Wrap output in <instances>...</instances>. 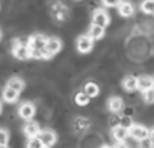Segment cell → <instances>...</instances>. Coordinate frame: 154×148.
Wrapping results in <instances>:
<instances>
[{"instance_id":"obj_16","label":"cell","mask_w":154,"mask_h":148,"mask_svg":"<svg viewBox=\"0 0 154 148\" xmlns=\"http://www.w3.org/2000/svg\"><path fill=\"white\" fill-rule=\"evenodd\" d=\"M104 34H106V29L101 26H97V24H93V23L91 24L89 30H88V35H89L93 41L101 40V38L104 37Z\"/></svg>"},{"instance_id":"obj_31","label":"cell","mask_w":154,"mask_h":148,"mask_svg":"<svg viewBox=\"0 0 154 148\" xmlns=\"http://www.w3.org/2000/svg\"><path fill=\"white\" fill-rule=\"evenodd\" d=\"M149 137H150V139H152V141H153V143H154V128H153V129H150V133H149Z\"/></svg>"},{"instance_id":"obj_9","label":"cell","mask_w":154,"mask_h":148,"mask_svg":"<svg viewBox=\"0 0 154 148\" xmlns=\"http://www.w3.org/2000/svg\"><path fill=\"white\" fill-rule=\"evenodd\" d=\"M38 137H39V140L42 141L46 147L54 146V144H56V141H57V135L53 132V130H50V129L41 130V133H39V136H38Z\"/></svg>"},{"instance_id":"obj_11","label":"cell","mask_w":154,"mask_h":148,"mask_svg":"<svg viewBox=\"0 0 154 148\" xmlns=\"http://www.w3.org/2000/svg\"><path fill=\"white\" fill-rule=\"evenodd\" d=\"M23 132H24V135H26L29 139H34V137H38V136H39L41 128H39V125H38L37 122L29 121L23 127Z\"/></svg>"},{"instance_id":"obj_29","label":"cell","mask_w":154,"mask_h":148,"mask_svg":"<svg viewBox=\"0 0 154 148\" xmlns=\"http://www.w3.org/2000/svg\"><path fill=\"white\" fill-rule=\"evenodd\" d=\"M106 7H119V4L122 3V0H101Z\"/></svg>"},{"instance_id":"obj_19","label":"cell","mask_w":154,"mask_h":148,"mask_svg":"<svg viewBox=\"0 0 154 148\" xmlns=\"http://www.w3.org/2000/svg\"><path fill=\"white\" fill-rule=\"evenodd\" d=\"M7 87H11L12 90H15V91H18L20 94L24 88V82L20 78H11L7 83Z\"/></svg>"},{"instance_id":"obj_28","label":"cell","mask_w":154,"mask_h":148,"mask_svg":"<svg viewBox=\"0 0 154 148\" xmlns=\"http://www.w3.org/2000/svg\"><path fill=\"white\" fill-rule=\"evenodd\" d=\"M109 125H111V128H116L120 125V116H118V114H114V116L109 118Z\"/></svg>"},{"instance_id":"obj_27","label":"cell","mask_w":154,"mask_h":148,"mask_svg":"<svg viewBox=\"0 0 154 148\" xmlns=\"http://www.w3.org/2000/svg\"><path fill=\"white\" fill-rule=\"evenodd\" d=\"M138 147L139 148H154V143L152 141V139L147 137V139H143V140L139 141Z\"/></svg>"},{"instance_id":"obj_20","label":"cell","mask_w":154,"mask_h":148,"mask_svg":"<svg viewBox=\"0 0 154 148\" xmlns=\"http://www.w3.org/2000/svg\"><path fill=\"white\" fill-rule=\"evenodd\" d=\"M84 92L88 95L89 98H95L99 95V86L93 82H88L84 86Z\"/></svg>"},{"instance_id":"obj_32","label":"cell","mask_w":154,"mask_h":148,"mask_svg":"<svg viewBox=\"0 0 154 148\" xmlns=\"http://www.w3.org/2000/svg\"><path fill=\"white\" fill-rule=\"evenodd\" d=\"M2 38H3V33H2V30H0V41H2Z\"/></svg>"},{"instance_id":"obj_12","label":"cell","mask_w":154,"mask_h":148,"mask_svg":"<svg viewBox=\"0 0 154 148\" xmlns=\"http://www.w3.org/2000/svg\"><path fill=\"white\" fill-rule=\"evenodd\" d=\"M125 109V103H123V99L119 97H111L108 99V110L114 114H118Z\"/></svg>"},{"instance_id":"obj_22","label":"cell","mask_w":154,"mask_h":148,"mask_svg":"<svg viewBox=\"0 0 154 148\" xmlns=\"http://www.w3.org/2000/svg\"><path fill=\"white\" fill-rule=\"evenodd\" d=\"M141 10L145 14H154V0H143L141 3Z\"/></svg>"},{"instance_id":"obj_25","label":"cell","mask_w":154,"mask_h":148,"mask_svg":"<svg viewBox=\"0 0 154 148\" xmlns=\"http://www.w3.org/2000/svg\"><path fill=\"white\" fill-rule=\"evenodd\" d=\"M8 140H10V133L5 129L0 128V146H7Z\"/></svg>"},{"instance_id":"obj_1","label":"cell","mask_w":154,"mask_h":148,"mask_svg":"<svg viewBox=\"0 0 154 148\" xmlns=\"http://www.w3.org/2000/svg\"><path fill=\"white\" fill-rule=\"evenodd\" d=\"M50 14L51 18L57 23H62V22L68 21L70 15V11L64 3H61L60 0H53L50 2Z\"/></svg>"},{"instance_id":"obj_10","label":"cell","mask_w":154,"mask_h":148,"mask_svg":"<svg viewBox=\"0 0 154 148\" xmlns=\"http://www.w3.org/2000/svg\"><path fill=\"white\" fill-rule=\"evenodd\" d=\"M118 12H119L120 16H123V18H130V16L134 15L135 8H134L133 3L127 2V0H122V3H120L119 7H118Z\"/></svg>"},{"instance_id":"obj_33","label":"cell","mask_w":154,"mask_h":148,"mask_svg":"<svg viewBox=\"0 0 154 148\" xmlns=\"http://www.w3.org/2000/svg\"><path fill=\"white\" fill-rule=\"evenodd\" d=\"M101 148H114V147H109V146H103Z\"/></svg>"},{"instance_id":"obj_6","label":"cell","mask_w":154,"mask_h":148,"mask_svg":"<svg viewBox=\"0 0 154 148\" xmlns=\"http://www.w3.org/2000/svg\"><path fill=\"white\" fill-rule=\"evenodd\" d=\"M128 133H130V137H133L134 140H143V139H147L149 137V133L150 130L147 129L146 127H143V125H137L134 124L133 127L128 129Z\"/></svg>"},{"instance_id":"obj_23","label":"cell","mask_w":154,"mask_h":148,"mask_svg":"<svg viewBox=\"0 0 154 148\" xmlns=\"http://www.w3.org/2000/svg\"><path fill=\"white\" fill-rule=\"evenodd\" d=\"M27 148H50V147H46L45 144L39 140V137H34V139H29V141H27Z\"/></svg>"},{"instance_id":"obj_5","label":"cell","mask_w":154,"mask_h":148,"mask_svg":"<svg viewBox=\"0 0 154 148\" xmlns=\"http://www.w3.org/2000/svg\"><path fill=\"white\" fill-rule=\"evenodd\" d=\"M93 42L95 41L89 37L88 34H84V35H80L76 41V46H77V50L80 53H89L93 48Z\"/></svg>"},{"instance_id":"obj_21","label":"cell","mask_w":154,"mask_h":148,"mask_svg":"<svg viewBox=\"0 0 154 148\" xmlns=\"http://www.w3.org/2000/svg\"><path fill=\"white\" fill-rule=\"evenodd\" d=\"M89 99L91 98L88 97L84 91H80V92H77V94L75 95V102L79 106H87L88 103H89Z\"/></svg>"},{"instance_id":"obj_14","label":"cell","mask_w":154,"mask_h":148,"mask_svg":"<svg viewBox=\"0 0 154 148\" xmlns=\"http://www.w3.org/2000/svg\"><path fill=\"white\" fill-rule=\"evenodd\" d=\"M154 87V80H153V76L149 75H141L138 78V90H141L142 92L147 91V90L153 88Z\"/></svg>"},{"instance_id":"obj_2","label":"cell","mask_w":154,"mask_h":148,"mask_svg":"<svg viewBox=\"0 0 154 148\" xmlns=\"http://www.w3.org/2000/svg\"><path fill=\"white\" fill-rule=\"evenodd\" d=\"M12 54H14L15 59L22 60V61L31 59V56H30L29 43H23L22 41L16 40L15 42H14V45H12Z\"/></svg>"},{"instance_id":"obj_18","label":"cell","mask_w":154,"mask_h":148,"mask_svg":"<svg viewBox=\"0 0 154 148\" xmlns=\"http://www.w3.org/2000/svg\"><path fill=\"white\" fill-rule=\"evenodd\" d=\"M18 98H19V92L12 90L11 87H5V88L3 90V99H4L5 102L14 103L18 101Z\"/></svg>"},{"instance_id":"obj_15","label":"cell","mask_w":154,"mask_h":148,"mask_svg":"<svg viewBox=\"0 0 154 148\" xmlns=\"http://www.w3.org/2000/svg\"><path fill=\"white\" fill-rule=\"evenodd\" d=\"M128 136H130V133H128V129H126V128H123V127L112 128V137L118 143H125V140Z\"/></svg>"},{"instance_id":"obj_7","label":"cell","mask_w":154,"mask_h":148,"mask_svg":"<svg viewBox=\"0 0 154 148\" xmlns=\"http://www.w3.org/2000/svg\"><path fill=\"white\" fill-rule=\"evenodd\" d=\"M72 125H73V130L77 135H82L91 128V121L88 118H85V117H76L73 120Z\"/></svg>"},{"instance_id":"obj_26","label":"cell","mask_w":154,"mask_h":148,"mask_svg":"<svg viewBox=\"0 0 154 148\" xmlns=\"http://www.w3.org/2000/svg\"><path fill=\"white\" fill-rule=\"evenodd\" d=\"M142 94H143V101L146 103H154V87L147 90V91L142 92Z\"/></svg>"},{"instance_id":"obj_30","label":"cell","mask_w":154,"mask_h":148,"mask_svg":"<svg viewBox=\"0 0 154 148\" xmlns=\"http://www.w3.org/2000/svg\"><path fill=\"white\" fill-rule=\"evenodd\" d=\"M114 148H130V147H128L126 143H118V144H116V146H115Z\"/></svg>"},{"instance_id":"obj_35","label":"cell","mask_w":154,"mask_h":148,"mask_svg":"<svg viewBox=\"0 0 154 148\" xmlns=\"http://www.w3.org/2000/svg\"><path fill=\"white\" fill-rule=\"evenodd\" d=\"M0 113H2V103H0Z\"/></svg>"},{"instance_id":"obj_17","label":"cell","mask_w":154,"mask_h":148,"mask_svg":"<svg viewBox=\"0 0 154 148\" xmlns=\"http://www.w3.org/2000/svg\"><path fill=\"white\" fill-rule=\"evenodd\" d=\"M122 84L126 91H130V92L135 91V90L138 88V78H135V76H133V75H128L123 79Z\"/></svg>"},{"instance_id":"obj_34","label":"cell","mask_w":154,"mask_h":148,"mask_svg":"<svg viewBox=\"0 0 154 148\" xmlns=\"http://www.w3.org/2000/svg\"><path fill=\"white\" fill-rule=\"evenodd\" d=\"M0 148H8L7 146H0Z\"/></svg>"},{"instance_id":"obj_24","label":"cell","mask_w":154,"mask_h":148,"mask_svg":"<svg viewBox=\"0 0 154 148\" xmlns=\"http://www.w3.org/2000/svg\"><path fill=\"white\" fill-rule=\"evenodd\" d=\"M133 125L134 124H133L131 117H128V116H122L120 117V125L119 127H123V128H126V129H130Z\"/></svg>"},{"instance_id":"obj_3","label":"cell","mask_w":154,"mask_h":148,"mask_svg":"<svg viewBox=\"0 0 154 148\" xmlns=\"http://www.w3.org/2000/svg\"><path fill=\"white\" fill-rule=\"evenodd\" d=\"M48 40L49 38L43 34H34L27 40V43H29L30 49H35V50H43L46 49V45H48Z\"/></svg>"},{"instance_id":"obj_36","label":"cell","mask_w":154,"mask_h":148,"mask_svg":"<svg viewBox=\"0 0 154 148\" xmlns=\"http://www.w3.org/2000/svg\"><path fill=\"white\" fill-rule=\"evenodd\" d=\"M153 80H154V76H153Z\"/></svg>"},{"instance_id":"obj_8","label":"cell","mask_w":154,"mask_h":148,"mask_svg":"<svg viewBox=\"0 0 154 148\" xmlns=\"http://www.w3.org/2000/svg\"><path fill=\"white\" fill-rule=\"evenodd\" d=\"M34 114H35V106L31 102H24L19 106V116L23 120H26V121H30L34 117Z\"/></svg>"},{"instance_id":"obj_13","label":"cell","mask_w":154,"mask_h":148,"mask_svg":"<svg viewBox=\"0 0 154 148\" xmlns=\"http://www.w3.org/2000/svg\"><path fill=\"white\" fill-rule=\"evenodd\" d=\"M61 48H62V42H61V40H60V38L49 37L48 45H46V50H48L51 56H54L56 53H58V52L61 50Z\"/></svg>"},{"instance_id":"obj_4","label":"cell","mask_w":154,"mask_h":148,"mask_svg":"<svg viewBox=\"0 0 154 148\" xmlns=\"http://www.w3.org/2000/svg\"><path fill=\"white\" fill-rule=\"evenodd\" d=\"M109 15L106 10L103 8H97V10L93 11V15H92V23L93 24H97V26H101L106 29L107 26L109 24Z\"/></svg>"}]
</instances>
